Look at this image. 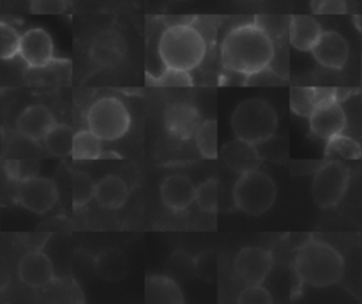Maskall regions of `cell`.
<instances>
[{
	"label": "cell",
	"mask_w": 362,
	"mask_h": 304,
	"mask_svg": "<svg viewBox=\"0 0 362 304\" xmlns=\"http://www.w3.org/2000/svg\"><path fill=\"white\" fill-rule=\"evenodd\" d=\"M222 66L239 76L250 78L264 72L274 59L272 34L257 21L232 27L221 42Z\"/></svg>",
	"instance_id": "1"
},
{
	"label": "cell",
	"mask_w": 362,
	"mask_h": 304,
	"mask_svg": "<svg viewBox=\"0 0 362 304\" xmlns=\"http://www.w3.org/2000/svg\"><path fill=\"white\" fill-rule=\"evenodd\" d=\"M206 49V37L192 21L167 25L157 42V54L163 66L187 72L202 64Z\"/></svg>",
	"instance_id": "2"
},
{
	"label": "cell",
	"mask_w": 362,
	"mask_h": 304,
	"mask_svg": "<svg viewBox=\"0 0 362 304\" xmlns=\"http://www.w3.org/2000/svg\"><path fill=\"white\" fill-rule=\"evenodd\" d=\"M293 267L301 283L321 288L342 279L345 263L334 246L322 240L308 239L297 249Z\"/></svg>",
	"instance_id": "3"
},
{
	"label": "cell",
	"mask_w": 362,
	"mask_h": 304,
	"mask_svg": "<svg viewBox=\"0 0 362 304\" xmlns=\"http://www.w3.org/2000/svg\"><path fill=\"white\" fill-rule=\"evenodd\" d=\"M279 119L274 107L260 98H249L240 102L230 117L235 136L252 144L266 143L277 130Z\"/></svg>",
	"instance_id": "4"
},
{
	"label": "cell",
	"mask_w": 362,
	"mask_h": 304,
	"mask_svg": "<svg viewBox=\"0 0 362 304\" xmlns=\"http://www.w3.org/2000/svg\"><path fill=\"white\" fill-rule=\"evenodd\" d=\"M277 195L274 180L264 171L256 168L239 174L233 187L235 206L250 216H259L267 212Z\"/></svg>",
	"instance_id": "5"
},
{
	"label": "cell",
	"mask_w": 362,
	"mask_h": 304,
	"mask_svg": "<svg viewBox=\"0 0 362 304\" xmlns=\"http://www.w3.org/2000/svg\"><path fill=\"white\" fill-rule=\"evenodd\" d=\"M130 113L116 96H103L95 100L86 113L88 129L100 140L112 141L126 134L130 127Z\"/></svg>",
	"instance_id": "6"
},
{
	"label": "cell",
	"mask_w": 362,
	"mask_h": 304,
	"mask_svg": "<svg viewBox=\"0 0 362 304\" xmlns=\"http://www.w3.org/2000/svg\"><path fill=\"white\" fill-rule=\"evenodd\" d=\"M351 181V171L339 160H328L321 165L311 182V195L320 208H332L341 202Z\"/></svg>",
	"instance_id": "7"
},
{
	"label": "cell",
	"mask_w": 362,
	"mask_h": 304,
	"mask_svg": "<svg viewBox=\"0 0 362 304\" xmlns=\"http://www.w3.org/2000/svg\"><path fill=\"white\" fill-rule=\"evenodd\" d=\"M57 199V185L49 178L24 177L16 185V201L34 214L42 215L48 212Z\"/></svg>",
	"instance_id": "8"
},
{
	"label": "cell",
	"mask_w": 362,
	"mask_h": 304,
	"mask_svg": "<svg viewBox=\"0 0 362 304\" xmlns=\"http://www.w3.org/2000/svg\"><path fill=\"white\" fill-rule=\"evenodd\" d=\"M311 133L318 137L328 140L332 136L342 133L346 127V115L332 92L324 98L313 110L308 117Z\"/></svg>",
	"instance_id": "9"
},
{
	"label": "cell",
	"mask_w": 362,
	"mask_h": 304,
	"mask_svg": "<svg viewBox=\"0 0 362 304\" xmlns=\"http://www.w3.org/2000/svg\"><path fill=\"white\" fill-rule=\"evenodd\" d=\"M273 267V255L262 247H243L235 257L233 270L236 279L246 286L262 284Z\"/></svg>",
	"instance_id": "10"
},
{
	"label": "cell",
	"mask_w": 362,
	"mask_h": 304,
	"mask_svg": "<svg viewBox=\"0 0 362 304\" xmlns=\"http://www.w3.org/2000/svg\"><path fill=\"white\" fill-rule=\"evenodd\" d=\"M18 55L30 68H44L54 61V42L41 27H33L21 34Z\"/></svg>",
	"instance_id": "11"
},
{
	"label": "cell",
	"mask_w": 362,
	"mask_h": 304,
	"mask_svg": "<svg viewBox=\"0 0 362 304\" xmlns=\"http://www.w3.org/2000/svg\"><path fill=\"white\" fill-rule=\"evenodd\" d=\"M163 122L167 133L178 140H189L201 126L198 109L188 102L170 103L163 113Z\"/></svg>",
	"instance_id": "12"
},
{
	"label": "cell",
	"mask_w": 362,
	"mask_h": 304,
	"mask_svg": "<svg viewBox=\"0 0 362 304\" xmlns=\"http://www.w3.org/2000/svg\"><path fill=\"white\" fill-rule=\"evenodd\" d=\"M310 52L321 66L328 69H342L349 57V45L341 33L327 30L322 31Z\"/></svg>",
	"instance_id": "13"
},
{
	"label": "cell",
	"mask_w": 362,
	"mask_h": 304,
	"mask_svg": "<svg viewBox=\"0 0 362 304\" xmlns=\"http://www.w3.org/2000/svg\"><path fill=\"white\" fill-rule=\"evenodd\" d=\"M57 124L51 110L40 103L27 106L17 117L16 127L21 136L31 141H41Z\"/></svg>",
	"instance_id": "14"
},
{
	"label": "cell",
	"mask_w": 362,
	"mask_h": 304,
	"mask_svg": "<svg viewBox=\"0 0 362 304\" xmlns=\"http://www.w3.org/2000/svg\"><path fill=\"white\" fill-rule=\"evenodd\" d=\"M126 54V42L122 34L107 28L96 34L90 44V58L99 66H115Z\"/></svg>",
	"instance_id": "15"
},
{
	"label": "cell",
	"mask_w": 362,
	"mask_h": 304,
	"mask_svg": "<svg viewBox=\"0 0 362 304\" xmlns=\"http://www.w3.org/2000/svg\"><path fill=\"white\" fill-rule=\"evenodd\" d=\"M219 154L225 165L239 174L256 170L262 163V156L256 148V144L238 137L223 144Z\"/></svg>",
	"instance_id": "16"
},
{
	"label": "cell",
	"mask_w": 362,
	"mask_h": 304,
	"mask_svg": "<svg viewBox=\"0 0 362 304\" xmlns=\"http://www.w3.org/2000/svg\"><path fill=\"white\" fill-rule=\"evenodd\" d=\"M18 276L30 287H44L54 280L52 262L40 250L28 252L18 263Z\"/></svg>",
	"instance_id": "17"
},
{
	"label": "cell",
	"mask_w": 362,
	"mask_h": 304,
	"mask_svg": "<svg viewBox=\"0 0 362 304\" xmlns=\"http://www.w3.org/2000/svg\"><path fill=\"white\" fill-rule=\"evenodd\" d=\"M197 187L187 175L174 174L167 177L160 187L163 204L171 211H182L195 201Z\"/></svg>",
	"instance_id": "18"
},
{
	"label": "cell",
	"mask_w": 362,
	"mask_h": 304,
	"mask_svg": "<svg viewBox=\"0 0 362 304\" xmlns=\"http://www.w3.org/2000/svg\"><path fill=\"white\" fill-rule=\"evenodd\" d=\"M322 34L320 23L307 14H294L288 20V41L293 48L310 52Z\"/></svg>",
	"instance_id": "19"
},
{
	"label": "cell",
	"mask_w": 362,
	"mask_h": 304,
	"mask_svg": "<svg viewBox=\"0 0 362 304\" xmlns=\"http://www.w3.org/2000/svg\"><path fill=\"white\" fill-rule=\"evenodd\" d=\"M129 197V188L126 182L113 174L105 175L95 187L96 202L106 209L120 208Z\"/></svg>",
	"instance_id": "20"
},
{
	"label": "cell",
	"mask_w": 362,
	"mask_h": 304,
	"mask_svg": "<svg viewBox=\"0 0 362 304\" xmlns=\"http://www.w3.org/2000/svg\"><path fill=\"white\" fill-rule=\"evenodd\" d=\"M147 303H182L184 296L178 284L165 276H148L146 279Z\"/></svg>",
	"instance_id": "21"
},
{
	"label": "cell",
	"mask_w": 362,
	"mask_h": 304,
	"mask_svg": "<svg viewBox=\"0 0 362 304\" xmlns=\"http://www.w3.org/2000/svg\"><path fill=\"white\" fill-rule=\"evenodd\" d=\"M98 274L107 281L122 280L129 270L127 256L119 249H106L95 260Z\"/></svg>",
	"instance_id": "22"
},
{
	"label": "cell",
	"mask_w": 362,
	"mask_h": 304,
	"mask_svg": "<svg viewBox=\"0 0 362 304\" xmlns=\"http://www.w3.org/2000/svg\"><path fill=\"white\" fill-rule=\"evenodd\" d=\"M332 89H321V88H308V86H297L290 90V107L291 110L301 116L310 117L314 107L329 93Z\"/></svg>",
	"instance_id": "23"
},
{
	"label": "cell",
	"mask_w": 362,
	"mask_h": 304,
	"mask_svg": "<svg viewBox=\"0 0 362 304\" xmlns=\"http://www.w3.org/2000/svg\"><path fill=\"white\" fill-rule=\"evenodd\" d=\"M324 157L328 160H358L362 157V148L356 140L339 133L327 140Z\"/></svg>",
	"instance_id": "24"
},
{
	"label": "cell",
	"mask_w": 362,
	"mask_h": 304,
	"mask_svg": "<svg viewBox=\"0 0 362 304\" xmlns=\"http://www.w3.org/2000/svg\"><path fill=\"white\" fill-rule=\"evenodd\" d=\"M47 151L55 157L71 156L74 131L69 126L57 123L42 140Z\"/></svg>",
	"instance_id": "25"
},
{
	"label": "cell",
	"mask_w": 362,
	"mask_h": 304,
	"mask_svg": "<svg viewBox=\"0 0 362 304\" xmlns=\"http://www.w3.org/2000/svg\"><path fill=\"white\" fill-rule=\"evenodd\" d=\"M71 156L75 160H96L102 156V140L88 130H79L74 134Z\"/></svg>",
	"instance_id": "26"
},
{
	"label": "cell",
	"mask_w": 362,
	"mask_h": 304,
	"mask_svg": "<svg viewBox=\"0 0 362 304\" xmlns=\"http://www.w3.org/2000/svg\"><path fill=\"white\" fill-rule=\"evenodd\" d=\"M195 143L198 151L204 158L218 157V124L216 120L208 119L201 123L195 133Z\"/></svg>",
	"instance_id": "27"
},
{
	"label": "cell",
	"mask_w": 362,
	"mask_h": 304,
	"mask_svg": "<svg viewBox=\"0 0 362 304\" xmlns=\"http://www.w3.org/2000/svg\"><path fill=\"white\" fill-rule=\"evenodd\" d=\"M96 184L89 174L83 171H74L72 174V205L75 208L85 206L92 198H95Z\"/></svg>",
	"instance_id": "28"
},
{
	"label": "cell",
	"mask_w": 362,
	"mask_h": 304,
	"mask_svg": "<svg viewBox=\"0 0 362 304\" xmlns=\"http://www.w3.org/2000/svg\"><path fill=\"white\" fill-rule=\"evenodd\" d=\"M147 83L164 88H184L192 86V78L187 71L164 68L158 75L147 74Z\"/></svg>",
	"instance_id": "29"
},
{
	"label": "cell",
	"mask_w": 362,
	"mask_h": 304,
	"mask_svg": "<svg viewBox=\"0 0 362 304\" xmlns=\"http://www.w3.org/2000/svg\"><path fill=\"white\" fill-rule=\"evenodd\" d=\"M219 184L215 178H208L195 189V202L204 212H215L218 209Z\"/></svg>",
	"instance_id": "30"
},
{
	"label": "cell",
	"mask_w": 362,
	"mask_h": 304,
	"mask_svg": "<svg viewBox=\"0 0 362 304\" xmlns=\"http://www.w3.org/2000/svg\"><path fill=\"white\" fill-rule=\"evenodd\" d=\"M21 35L18 31L10 25L8 23L0 24V58L1 59H11L18 55Z\"/></svg>",
	"instance_id": "31"
},
{
	"label": "cell",
	"mask_w": 362,
	"mask_h": 304,
	"mask_svg": "<svg viewBox=\"0 0 362 304\" xmlns=\"http://www.w3.org/2000/svg\"><path fill=\"white\" fill-rule=\"evenodd\" d=\"M310 8L320 16H339L348 11L346 0H310Z\"/></svg>",
	"instance_id": "32"
},
{
	"label": "cell",
	"mask_w": 362,
	"mask_h": 304,
	"mask_svg": "<svg viewBox=\"0 0 362 304\" xmlns=\"http://www.w3.org/2000/svg\"><path fill=\"white\" fill-rule=\"evenodd\" d=\"M68 0H30V10L40 16H55L66 10Z\"/></svg>",
	"instance_id": "33"
},
{
	"label": "cell",
	"mask_w": 362,
	"mask_h": 304,
	"mask_svg": "<svg viewBox=\"0 0 362 304\" xmlns=\"http://www.w3.org/2000/svg\"><path fill=\"white\" fill-rule=\"evenodd\" d=\"M239 303H272L273 297L262 284L246 286L238 297Z\"/></svg>",
	"instance_id": "34"
},
{
	"label": "cell",
	"mask_w": 362,
	"mask_h": 304,
	"mask_svg": "<svg viewBox=\"0 0 362 304\" xmlns=\"http://www.w3.org/2000/svg\"><path fill=\"white\" fill-rule=\"evenodd\" d=\"M6 170H7V174H8L10 178L21 180V175L18 173V170H20V163L18 161H7L6 163Z\"/></svg>",
	"instance_id": "35"
}]
</instances>
